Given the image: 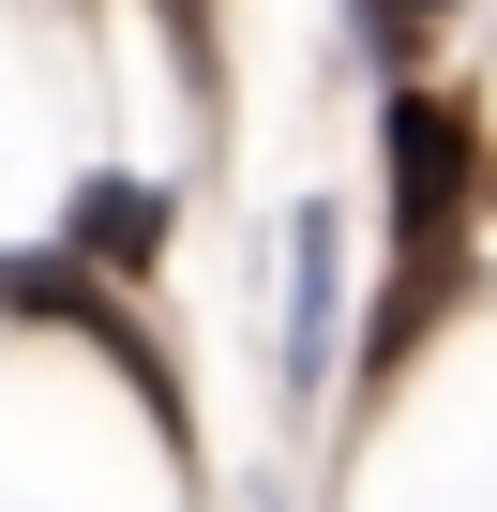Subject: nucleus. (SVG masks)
<instances>
[{"label":"nucleus","mask_w":497,"mask_h":512,"mask_svg":"<svg viewBox=\"0 0 497 512\" xmlns=\"http://www.w3.org/2000/svg\"><path fill=\"white\" fill-rule=\"evenodd\" d=\"M332 332H347V211L302 196L287 211V407L332 392Z\"/></svg>","instance_id":"3"},{"label":"nucleus","mask_w":497,"mask_h":512,"mask_svg":"<svg viewBox=\"0 0 497 512\" xmlns=\"http://www.w3.org/2000/svg\"><path fill=\"white\" fill-rule=\"evenodd\" d=\"M437 16H452V0H362V61H392V76H407V61L437 46Z\"/></svg>","instance_id":"5"},{"label":"nucleus","mask_w":497,"mask_h":512,"mask_svg":"<svg viewBox=\"0 0 497 512\" xmlns=\"http://www.w3.org/2000/svg\"><path fill=\"white\" fill-rule=\"evenodd\" d=\"M61 241H91L106 272H136V287H151V256H166V181H76Z\"/></svg>","instance_id":"4"},{"label":"nucleus","mask_w":497,"mask_h":512,"mask_svg":"<svg viewBox=\"0 0 497 512\" xmlns=\"http://www.w3.org/2000/svg\"><path fill=\"white\" fill-rule=\"evenodd\" d=\"M0 317H61V332H91L121 377H136V407H151V437L166 452H196V422H181V362H166V332L136 317V272H106L91 241H46V256H0Z\"/></svg>","instance_id":"2"},{"label":"nucleus","mask_w":497,"mask_h":512,"mask_svg":"<svg viewBox=\"0 0 497 512\" xmlns=\"http://www.w3.org/2000/svg\"><path fill=\"white\" fill-rule=\"evenodd\" d=\"M377 151H392V302H377V332H362V392H392V377H407V347H422V332L452 317V287H467L482 121H467L452 91H392Z\"/></svg>","instance_id":"1"}]
</instances>
